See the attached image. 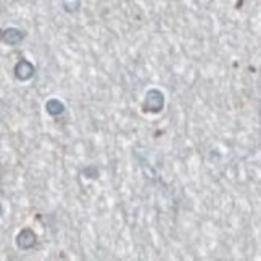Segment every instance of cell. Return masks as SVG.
I'll return each instance as SVG.
<instances>
[{
	"mask_svg": "<svg viewBox=\"0 0 261 261\" xmlns=\"http://www.w3.org/2000/svg\"><path fill=\"white\" fill-rule=\"evenodd\" d=\"M164 108V95L162 90L158 89H150L147 94H145L142 110L145 113H160L163 112Z\"/></svg>",
	"mask_w": 261,
	"mask_h": 261,
	"instance_id": "6da1fadb",
	"label": "cell"
},
{
	"mask_svg": "<svg viewBox=\"0 0 261 261\" xmlns=\"http://www.w3.org/2000/svg\"><path fill=\"white\" fill-rule=\"evenodd\" d=\"M36 242H37V235L34 234V230L29 229V228L19 230V234L16 235V245H18V248H21V250L34 248Z\"/></svg>",
	"mask_w": 261,
	"mask_h": 261,
	"instance_id": "7a4b0ae2",
	"label": "cell"
},
{
	"mask_svg": "<svg viewBox=\"0 0 261 261\" xmlns=\"http://www.w3.org/2000/svg\"><path fill=\"white\" fill-rule=\"evenodd\" d=\"M34 73H36V68H34V65L31 62H28V60H19V62L15 65V76L19 81H29Z\"/></svg>",
	"mask_w": 261,
	"mask_h": 261,
	"instance_id": "3957f363",
	"label": "cell"
},
{
	"mask_svg": "<svg viewBox=\"0 0 261 261\" xmlns=\"http://www.w3.org/2000/svg\"><path fill=\"white\" fill-rule=\"evenodd\" d=\"M24 31L21 29H16V28H7L3 31H0V39H2L3 44H8V45H16L19 44L24 39Z\"/></svg>",
	"mask_w": 261,
	"mask_h": 261,
	"instance_id": "277c9868",
	"label": "cell"
},
{
	"mask_svg": "<svg viewBox=\"0 0 261 261\" xmlns=\"http://www.w3.org/2000/svg\"><path fill=\"white\" fill-rule=\"evenodd\" d=\"M45 112H47L50 116H60V114L65 113V105L57 98H50L47 103H45Z\"/></svg>",
	"mask_w": 261,
	"mask_h": 261,
	"instance_id": "5b68a950",
	"label": "cell"
},
{
	"mask_svg": "<svg viewBox=\"0 0 261 261\" xmlns=\"http://www.w3.org/2000/svg\"><path fill=\"white\" fill-rule=\"evenodd\" d=\"M82 174L84 178H89V179H97L98 178V168L95 164H89L82 169Z\"/></svg>",
	"mask_w": 261,
	"mask_h": 261,
	"instance_id": "8992f818",
	"label": "cell"
},
{
	"mask_svg": "<svg viewBox=\"0 0 261 261\" xmlns=\"http://www.w3.org/2000/svg\"><path fill=\"white\" fill-rule=\"evenodd\" d=\"M3 214V208H2V203H0V216Z\"/></svg>",
	"mask_w": 261,
	"mask_h": 261,
	"instance_id": "52a82bcc",
	"label": "cell"
}]
</instances>
